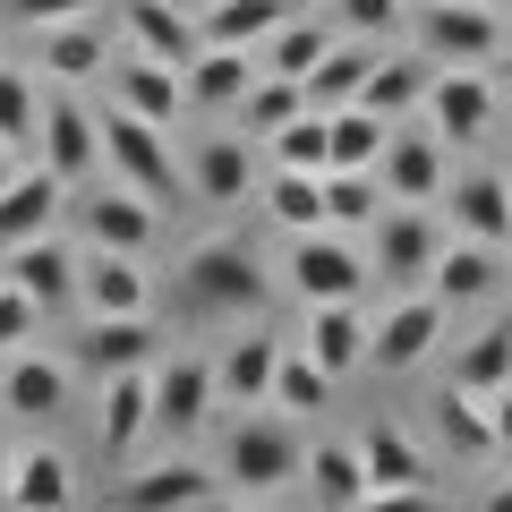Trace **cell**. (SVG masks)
<instances>
[{
	"mask_svg": "<svg viewBox=\"0 0 512 512\" xmlns=\"http://www.w3.org/2000/svg\"><path fill=\"white\" fill-rule=\"evenodd\" d=\"M504 9L495 0H427L419 9V52L444 60V69H478V60L504 52Z\"/></svg>",
	"mask_w": 512,
	"mask_h": 512,
	"instance_id": "5b68a950",
	"label": "cell"
},
{
	"mask_svg": "<svg viewBox=\"0 0 512 512\" xmlns=\"http://www.w3.org/2000/svg\"><path fill=\"white\" fill-rule=\"evenodd\" d=\"M9 504H18V512H60V504H77V470H69V453H52V444H35V453H9Z\"/></svg>",
	"mask_w": 512,
	"mask_h": 512,
	"instance_id": "1f68e13d",
	"label": "cell"
},
{
	"mask_svg": "<svg viewBox=\"0 0 512 512\" xmlns=\"http://www.w3.org/2000/svg\"><path fill=\"white\" fill-rule=\"evenodd\" d=\"M265 154H274L282 171H333V120L308 103L299 120H282L274 137H265Z\"/></svg>",
	"mask_w": 512,
	"mask_h": 512,
	"instance_id": "60d3db41",
	"label": "cell"
},
{
	"mask_svg": "<svg viewBox=\"0 0 512 512\" xmlns=\"http://www.w3.org/2000/svg\"><path fill=\"white\" fill-rule=\"evenodd\" d=\"M333 43H342V26H325V18H299V9H291V18H282L274 35L256 43V69H265V77H299V86H308V69L333 52Z\"/></svg>",
	"mask_w": 512,
	"mask_h": 512,
	"instance_id": "f546056e",
	"label": "cell"
},
{
	"mask_svg": "<svg viewBox=\"0 0 512 512\" xmlns=\"http://www.w3.org/2000/svg\"><path fill=\"white\" fill-rule=\"evenodd\" d=\"M495 60H504V69H512V35H504V52H495Z\"/></svg>",
	"mask_w": 512,
	"mask_h": 512,
	"instance_id": "f5cc1de1",
	"label": "cell"
},
{
	"mask_svg": "<svg viewBox=\"0 0 512 512\" xmlns=\"http://www.w3.org/2000/svg\"><path fill=\"white\" fill-rule=\"evenodd\" d=\"M274 367H282V333H248V342H231V350L214 359L222 402H239V410L274 402Z\"/></svg>",
	"mask_w": 512,
	"mask_h": 512,
	"instance_id": "83f0119b",
	"label": "cell"
},
{
	"mask_svg": "<svg viewBox=\"0 0 512 512\" xmlns=\"http://www.w3.org/2000/svg\"><path fill=\"white\" fill-rule=\"evenodd\" d=\"M163 359V333H154V316H86V333L69 342V367H86V376H120V367H154Z\"/></svg>",
	"mask_w": 512,
	"mask_h": 512,
	"instance_id": "30bf717a",
	"label": "cell"
},
{
	"mask_svg": "<svg viewBox=\"0 0 512 512\" xmlns=\"http://www.w3.org/2000/svg\"><path fill=\"white\" fill-rule=\"evenodd\" d=\"M214 359H188V350H171V359H154V427L163 436H188V427H205V410H214Z\"/></svg>",
	"mask_w": 512,
	"mask_h": 512,
	"instance_id": "9a60e30c",
	"label": "cell"
},
{
	"mask_svg": "<svg viewBox=\"0 0 512 512\" xmlns=\"http://www.w3.org/2000/svg\"><path fill=\"white\" fill-rule=\"evenodd\" d=\"M299 478H308V504H333V512H367V461H359V444H308Z\"/></svg>",
	"mask_w": 512,
	"mask_h": 512,
	"instance_id": "4dcf8cb0",
	"label": "cell"
},
{
	"mask_svg": "<svg viewBox=\"0 0 512 512\" xmlns=\"http://www.w3.org/2000/svg\"><path fill=\"white\" fill-rule=\"evenodd\" d=\"M367 342H376V325L359 316V299H316V308H308V350L333 367V376L367 367Z\"/></svg>",
	"mask_w": 512,
	"mask_h": 512,
	"instance_id": "484cf974",
	"label": "cell"
},
{
	"mask_svg": "<svg viewBox=\"0 0 512 512\" xmlns=\"http://www.w3.org/2000/svg\"><path fill=\"white\" fill-rule=\"evenodd\" d=\"M35 325H43V308L18 291V282H0V350H18V342H35Z\"/></svg>",
	"mask_w": 512,
	"mask_h": 512,
	"instance_id": "bcb514c9",
	"label": "cell"
},
{
	"mask_svg": "<svg viewBox=\"0 0 512 512\" xmlns=\"http://www.w3.org/2000/svg\"><path fill=\"white\" fill-rule=\"evenodd\" d=\"M367 69H376V43L342 35V43H333V52L308 69V103H316V111H333V103H359V94H367Z\"/></svg>",
	"mask_w": 512,
	"mask_h": 512,
	"instance_id": "8d00e7d4",
	"label": "cell"
},
{
	"mask_svg": "<svg viewBox=\"0 0 512 512\" xmlns=\"http://www.w3.org/2000/svg\"><path fill=\"white\" fill-rule=\"evenodd\" d=\"M18 171H26V154H18V146H9V137H0V188L18 180Z\"/></svg>",
	"mask_w": 512,
	"mask_h": 512,
	"instance_id": "681fc988",
	"label": "cell"
},
{
	"mask_svg": "<svg viewBox=\"0 0 512 512\" xmlns=\"http://www.w3.org/2000/svg\"><path fill=\"white\" fill-rule=\"evenodd\" d=\"M453 384H470V393H504V384H512V325H478L470 342L453 350Z\"/></svg>",
	"mask_w": 512,
	"mask_h": 512,
	"instance_id": "ab89813d",
	"label": "cell"
},
{
	"mask_svg": "<svg viewBox=\"0 0 512 512\" xmlns=\"http://www.w3.org/2000/svg\"><path fill=\"white\" fill-rule=\"evenodd\" d=\"M504 180H512V163H504Z\"/></svg>",
	"mask_w": 512,
	"mask_h": 512,
	"instance_id": "11a10c76",
	"label": "cell"
},
{
	"mask_svg": "<svg viewBox=\"0 0 512 512\" xmlns=\"http://www.w3.org/2000/svg\"><path fill=\"white\" fill-rule=\"evenodd\" d=\"M495 120V86L478 69H436V86H427V128H436L444 146H470V137H487Z\"/></svg>",
	"mask_w": 512,
	"mask_h": 512,
	"instance_id": "e0dca14e",
	"label": "cell"
},
{
	"mask_svg": "<svg viewBox=\"0 0 512 512\" xmlns=\"http://www.w3.org/2000/svg\"><path fill=\"white\" fill-rule=\"evenodd\" d=\"M333 384H342V376H333V367L325 359H316V350L308 342H282V367H274V410H291V419H299V410H325L333 402Z\"/></svg>",
	"mask_w": 512,
	"mask_h": 512,
	"instance_id": "f35d334b",
	"label": "cell"
},
{
	"mask_svg": "<svg viewBox=\"0 0 512 512\" xmlns=\"http://www.w3.org/2000/svg\"><path fill=\"white\" fill-rule=\"evenodd\" d=\"M154 427V367H120V376H103V453L128 461L137 444H146Z\"/></svg>",
	"mask_w": 512,
	"mask_h": 512,
	"instance_id": "cb8c5ba5",
	"label": "cell"
},
{
	"mask_svg": "<svg viewBox=\"0 0 512 512\" xmlns=\"http://www.w3.org/2000/svg\"><path fill=\"white\" fill-rule=\"evenodd\" d=\"M376 214H384L376 171H325V222L333 231H376Z\"/></svg>",
	"mask_w": 512,
	"mask_h": 512,
	"instance_id": "b9f144b4",
	"label": "cell"
},
{
	"mask_svg": "<svg viewBox=\"0 0 512 512\" xmlns=\"http://www.w3.org/2000/svg\"><path fill=\"white\" fill-rule=\"evenodd\" d=\"M103 163L120 171L137 197H154V205H171V197L188 188V171L171 163V128L146 120V111H128V103L103 111Z\"/></svg>",
	"mask_w": 512,
	"mask_h": 512,
	"instance_id": "7a4b0ae2",
	"label": "cell"
},
{
	"mask_svg": "<svg viewBox=\"0 0 512 512\" xmlns=\"http://www.w3.org/2000/svg\"><path fill=\"white\" fill-rule=\"evenodd\" d=\"M111 86H120V94H111V103H128V111H146V120H180V111H188V77L180 69H171V60H146V52H128L120 60V69H111Z\"/></svg>",
	"mask_w": 512,
	"mask_h": 512,
	"instance_id": "d4e9b609",
	"label": "cell"
},
{
	"mask_svg": "<svg viewBox=\"0 0 512 512\" xmlns=\"http://www.w3.org/2000/svg\"><path fill=\"white\" fill-rule=\"evenodd\" d=\"M188 188L205 205H239L256 197V137L248 128H222V137H197V163H188Z\"/></svg>",
	"mask_w": 512,
	"mask_h": 512,
	"instance_id": "ac0fdd59",
	"label": "cell"
},
{
	"mask_svg": "<svg viewBox=\"0 0 512 512\" xmlns=\"http://www.w3.org/2000/svg\"><path fill=\"white\" fill-rule=\"evenodd\" d=\"M325 120H333V171H376L393 120H384V111H367V103H333Z\"/></svg>",
	"mask_w": 512,
	"mask_h": 512,
	"instance_id": "74e56055",
	"label": "cell"
},
{
	"mask_svg": "<svg viewBox=\"0 0 512 512\" xmlns=\"http://www.w3.org/2000/svg\"><path fill=\"white\" fill-rule=\"evenodd\" d=\"M333 26H342V35H359V43L402 35V0H333Z\"/></svg>",
	"mask_w": 512,
	"mask_h": 512,
	"instance_id": "f6af8a7d",
	"label": "cell"
},
{
	"mask_svg": "<svg viewBox=\"0 0 512 512\" xmlns=\"http://www.w3.org/2000/svg\"><path fill=\"white\" fill-rule=\"evenodd\" d=\"M0 137L18 154H35V137H43V94H35V77L9 69V60H0Z\"/></svg>",
	"mask_w": 512,
	"mask_h": 512,
	"instance_id": "ee69618b",
	"label": "cell"
},
{
	"mask_svg": "<svg viewBox=\"0 0 512 512\" xmlns=\"http://www.w3.org/2000/svg\"><path fill=\"white\" fill-rule=\"evenodd\" d=\"M86 9H94V0H0V18H9V26H35V35H43V26H60V18H86Z\"/></svg>",
	"mask_w": 512,
	"mask_h": 512,
	"instance_id": "7dc6e473",
	"label": "cell"
},
{
	"mask_svg": "<svg viewBox=\"0 0 512 512\" xmlns=\"http://www.w3.org/2000/svg\"><path fill=\"white\" fill-rule=\"evenodd\" d=\"M444 222L461 239H487V248H512V180L504 171H461L444 188Z\"/></svg>",
	"mask_w": 512,
	"mask_h": 512,
	"instance_id": "2e32d148",
	"label": "cell"
},
{
	"mask_svg": "<svg viewBox=\"0 0 512 512\" xmlns=\"http://www.w3.org/2000/svg\"><path fill=\"white\" fill-rule=\"evenodd\" d=\"M0 504H9V453H0Z\"/></svg>",
	"mask_w": 512,
	"mask_h": 512,
	"instance_id": "816d5d0a",
	"label": "cell"
},
{
	"mask_svg": "<svg viewBox=\"0 0 512 512\" xmlns=\"http://www.w3.org/2000/svg\"><path fill=\"white\" fill-rule=\"evenodd\" d=\"M376 180H384V197H402V205H436L444 197V137L393 120V137L376 154Z\"/></svg>",
	"mask_w": 512,
	"mask_h": 512,
	"instance_id": "7c38bea8",
	"label": "cell"
},
{
	"mask_svg": "<svg viewBox=\"0 0 512 512\" xmlns=\"http://www.w3.org/2000/svg\"><path fill=\"white\" fill-rule=\"evenodd\" d=\"M231 495V478H214L205 461H154V470H137L120 487L128 512H171V504H222Z\"/></svg>",
	"mask_w": 512,
	"mask_h": 512,
	"instance_id": "44dd1931",
	"label": "cell"
},
{
	"mask_svg": "<svg viewBox=\"0 0 512 512\" xmlns=\"http://www.w3.org/2000/svg\"><path fill=\"white\" fill-rule=\"evenodd\" d=\"M103 26L94 18H60V26H43V69L60 77V86H86V77H103Z\"/></svg>",
	"mask_w": 512,
	"mask_h": 512,
	"instance_id": "e575fe53",
	"label": "cell"
},
{
	"mask_svg": "<svg viewBox=\"0 0 512 512\" xmlns=\"http://www.w3.org/2000/svg\"><path fill=\"white\" fill-rule=\"evenodd\" d=\"M77 231H86V248H128V256H146L154 248V197H137V188H86V197H69Z\"/></svg>",
	"mask_w": 512,
	"mask_h": 512,
	"instance_id": "8fae6325",
	"label": "cell"
},
{
	"mask_svg": "<svg viewBox=\"0 0 512 512\" xmlns=\"http://www.w3.org/2000/svg\"><path fill=\"white\" fill-rule=\"evenodd\" d=\"M444 325H453V308H444L436 291H393V308L376 316V342H367V359L402 376V367H419L427 350L444 342Z\"/></svg>",
	"mask_w": 512,
	"mask_h": 512,
	"instance_id": "ba28073f",
	"label": "cell"
},
{
	"mask_svg": "<svg viewBox=\"0 0 512 512\" xmlns=\"http://www.w3.org/2000/svg\"><path fill=\"white\" fill-rule=\"evenodd\" d=\"M0 410L9 419H60L69 410V359H43L35 342L0 350Z\"/></svg>",
	"mask_w": 512,
	"mask_h": 512,
	"instance_id": "4fadbf2b",
	"label": "cell"
},
{
	"mask_svg": "<svg viewBox=\"0 0 512 512\" xmlns=\"http://www.w3.org/2000/svg\"><path fill=\"white\" fill-rule=\"evenodd\" d=\"M77 299H86V316H137L154 308V282L128 248H86L77 256Z\"/></svg>",
	"mask_w": 512,
	"mask_h": 512,
	"instance_id": "5bb4252c",
	"label": "cell"
},
{
	"mask_svg": "<svg viewBox=\"0 0 512 512\" xmlns=\"http://www.w3.org/2000/svg\"><path fill=\"white\" fill-rule=\"evenodd\" d=\"M495 9H512V0H495Z\"/></svg>",
	"mask_w": 512,
	"mask_h": 512,
	"instance_id": "db71d44e",
	"label": "cell"
},
{
	"mask_svg": "<svg viewBox=\"0 0 512 512\" xmlns=\"http://www.w3.org/2000/svg\"><path fill=\"white\" fill-rule=\"evenodd\" d=\"M35 163L52 171V180H86L94 163H103V120H94L86 103H69V94H43V137H35Z\"/></svg>",
	"mask_w": 512,
	"mask_h": 512,
	"instance_id": "9c48e42d",
	"label": "cell"
},
{
	"mask_svg": "<svg viewBox=\"0 0 512 512\" xmlns=\"http://www.w3.org/2000/svg\"><path fill=\"white\" fill-rule=\"evenodd\" d=\"M188 103L205 111H239V94L256 86V52H239V43H197V60H188Z\"/></svg>",
	"mask_w": 512,
	"mask_h": 512,
	"instance_id": "4316f807",
	"label": "cell"
},
{
	"mask_svg": "<svg viewBox=\"0 0 512 512\" xmlns=\"http://www.w3.org/2000/svg\"><path fill=\"white\" fill-rule=\"evenodd\" d=\"M0 282H18V291L52 316V308H69V299H77V248H60L52 231H43V239H18L9 265H0Z\"/></svg>",
	"mask_w": 512,
	"mask_h": 512,
	"instance_id": "ffe728a7",
	"label": "cell"
},
{
	"mask_svg": "<svg viewBox=\"0 0 512 512\" xmlns=\"http://www.w3.org/2000/svg\"><path fill=\"white\" fill-rule=\"evenodd\" d=\"M436 436L453 444L461 461H487V453H495V410H487V393H470V384H444V402H436Z\"/></svg>",
	"mask_w": 512,
	"mask_h": 512,
	"instance_id": "d590c367",
	"label": "cell"
},
{
	"mask_svg": "<svg viewBox=\"0 0 512 512\" xmlns=\"http://www.w3.org/2000/svg\"><path fill=\"white\" fill-rule=\"evenodd\" d=\"M487 512H512V487H495V495H487Z\"/></svg>",
	"mask_w": 512,
	"mask_h": 512,
	"instance_id": "f907efd6",
	"label": "cell"
},
{
	"mask_svg": "<svg viewBox=\"0 0 512 512\" xmlns=\"http://www.w3.org/2000/svg\"><path fill=\"white\" fill-rule=\"evenodd\" d=\"M291 291H299V308L376 291L367 282V248H350V231H299L291 239Z\"/></svg>",
	"mask_w": 512,
	"mask_h": 512,
	"instance_id": "52a82bcc",
	"label": "cell"
},
{
	"mask_svg": "<svg viewBox=\"0 0 512 512\" xmlns=\"http://www.w3.org/2000/svg\"><path fill=\"white\" fill-rule=\"evenodd\" d=\"M299 111H308V86H299V77H265L256 69V86L239 94V128H248V137H274V128L299 120Z\"/></svg>",
	"mask_w": 512,
	"mask_h": 512,
	"instance_id": "7bdbcfd3",
	"label": "cell"
},
{
	"mask_svg": "<svg viewBox=\"0 0 512 512\" xmlns=\"http://www.w3.org/2000/svg\"><path fill=\"white\" fill-rule=\"evenodd\" d=\"M487 410H495V453L512 461V384H504V393H487Z\"/></svg>",
	"mask_w": 512,
	"mask_h": 512,
	"instance_id": "c3c4849f",
	"label": "cell"
},
{
	"mask_svg": "<svg viewBox=\"0 0 512 512\" xmlns=\"http://www.w3.org/2000/svg\"><path fill=\"white\" fill-rule=\"evenodd\" d=\"M180 299L197 316H248V308H265V265H256L248 239H205L180 265Z\"/></svg>",
	"mask_w": 512,
	"mask_h": 512,
	"instance_id": "3957f363",
	"label": "cell"
},
{
	"mask_svg": "<svg viewBox=\"0 0 512 512\" xmlns=\"http://www.w3.org/2000/svg\"><path fill=\"white\" fill-rule=\"evenodd\" d=\"M291 9H299V0H205L197 26H205V43H239V52H256Z\"/></svg>",
	"mask_w": 512,
	"mask_h": 512,
	"instance_id": "d6a6232c",
	"label": "cell"
},
{
	"mask_svg": "<svg viewBox=\"0 0 512 512\" xmlns=\"http://www.w3.org/2000/svg\"><path fill=\"white\" fill-rule=\"evenodd\" d=\"M427 86H436V60L427 52H384L376 69H367V111H384V120H410V111H427Z\"/></svg>",
	"mask_w": 512,
	"mask_h": 512,
	"instance_id": "f1b7e54d",
	"label": "cell"
},
{
	"mask_svg": "<svg viewBox=\"0 0 512 512\" xmlns=\"http://www.w3.org/2000/svg\"><path fill=\"white\" fill-rule=\"evenodd\" d=\"M69 214V180H52V171H18V180L0 188V248H18V239H43L52 222Z\"/></svg>",
	"mask_w": 512,
	"mask_h": 512,
	"instance_id": "603a6c76",
	"label": "cell"
},
{
	"mask_svg": "<svg viewBox=\"0 0 512 512\" xmlns=\"http://www.w3.org/2000/svg\"><path fill=\"white\" fill-rule=\"evenodd\" d=\"M359 461H367V512L427 504V495H436V461H427L393 419H376V427L359 436Z\"/></svg>",
	"mask_w": 512,
	"mask_h": 512,
	"instance_id": "8992f818",
	"label": "cell"
},
{
	"mask_svg": "<svg viewBox=\"0 0 512 512\" xmlns=\"http://www.w3.org/2000/svg\"><path fill=\"white\" fill-rule=\"evenodd\" d=\"M299 461H308V444H299L291 410H256V419H239L222 436V478L239 495H274L282 478H299Z\"/></svg>",
	"mask_w": 512,
	"mask_h": 512,
	"instance_id": "277c9868",
	"label": "cell"
},
{
	"mask_svg": "<svg viewBox=\"0 0 512 512\" xmlns=\"http://www.w3.org/2000/svg\"><path fill=\"white\" fill-rule=\"evenodd\" d=\"M197 43H205V26L188 18V0H128V52L188 69V60H197Z\"/></svg>",
	"mask_w": 512,
	"mask_h": 512,
	"instance_id": "7402d4cb",
	"label": "cell"
},
{
	"mask_svg": "<svg viewBox=\"0 0 512 512\" xmlns=\"http://www.w3.org/2000/svg\"><path fill=\"white\" fill-rule=\"evenodd\" d=\"M444 231H453V222H436L427 205L384 197L376 239H367V282H376V291H427V274H436V256H444Z\"/></svg>",
	"mask_w": 512,
	"mask_h": 512,
	"instance_id": "6da1fadb",
	"label": "cell"
},
{
	"mask_svg": "<svg viewBox=\"0 0 512 512\" xmlns=\"http://www.w3.org/2000/svg\"><path fill=\"white\" fill-rule=\"evenodd\" d=\"M256 197H265V214H274L291 239L299 231H333V222H325V171H282L274 163V180L256 188Z\"/></svg>",
	"mask_w": 512,
	"mask_h": 512,
	"instance_id": "836d02e7",
	"label": "cell"
},
{
	"mask_svg": "<svg viewBox=\"0 0 512 512\" xmlns=\"http://www.w3.org/2000/svg\"><path fill=\"white\" fill-rule=\"evenodd\" d=\"M495 282H504V248L444 231V256H436V274H427V291L444 308H478V299H495Z\"/></svg>",
	"mask_w": 512,
	"mask_h": 512,
	"instance_id": "d6986e66",
	"label": "cell"
}]
</instances>
